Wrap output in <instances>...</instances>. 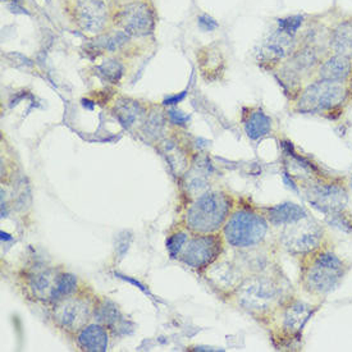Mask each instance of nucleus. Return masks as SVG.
I'll use <instances>...</instances> for the list:
<instances>
[{
	"label": "nucleus",
	"mask_w": 352,
	"mask_h": 352,
	"mask_svg": "<svg viewBox=\"0 0 352 352\" xmlns=\"http://www.w3.org/2000/svg\"><path fill=\"white\" fill-rule=\"evenodd\" d=\"M350 265L332 249L324 246L302 258V287L309 295L324 297L341 285Z\"/></svg>",
	"instance_id": "1"
},
{
	"label": "nucleus",
	"mask_w": 352,
	"mask_h": 352,
	"mask_svg": "<svg viewBox=\"0 0 352 352\" xmlns=\"http://www.w3.org/2000/svg\"><path fill=\"white\" fill-rule=\"evenodd\" d=\"M351 100L352 85L313 78L304 86L294 102V111L298 114L334 118V114L342 113Z\"/></svg>",
	"instance_id": "2"
},
{
	"label": "nucleus",
	"mask_w": 352,
	"mask_h": 352,
	"mask_svg": "<svg viewBox=\"0 0 352 352\" xmlns=\"http://www.w3.org/2000/svg\"><path fill=\"white\" fill-rule=\"evenodd\" d=\"M232 204L231 196L222 191L201 195L187 212L188 228L203 234L219 231L230 218Z\"/></svg>",
	"instance_id": "3"
},
{
	"label": "nucleus",
	"mask_w": 352,
	"mask_h": 352,
	"mask_svg": "<svg viewBox=\"0 0 352 352\" xmlns=\"http://www.w3.org/2000/svg\"><path fill=\"white\" fill-rule=\"evenodd\" d=\"M282 283L269 276H252L243 280L237 289L239 304L252 314H267L280 304L283 296Z\"/></svg>",
	"instance_id": "4"
},
{
	"label": "nucleus",
	"mask_w": 352,
	"mask_h": 352,
	"mask_svg": "<svg viewBox=\"0 0 352 352\" xmlns=\"http://www.w3.org/2000/svg\"><path fill=\"white\" fill-rule=\"evenodd\" d=\"M269 226L260 214L240 209L232 214L223 227L224 240L236 249H252L264 241Z\"/></svg>",
	"instance_id": "5"
},
{
	"label": "nucleus",
	"mask_w": 352,
	"mask_h": 352,
	"mask_svg": "<svg viewBox=\"0 0 352 352\" xmlns=\"http://www.w3.org/2000/svg\"><path fill=\"white\" fill-rule=\"evenodd\" d=\"M282 243L288 252L304 258L327 246V232L322 224L307 217L300 222L286 226L282 233Z\"/></svg>",
	"instance_id": "6"
},
{
	"label": "nucleus",
	"mask_w": 352,
	"mask_h": 352,
	"mask_svg": "<svg viewBox=\"0 0 352 352\" xmlns=\"http://www.w3.org/2000/svg\"><path fill=\"white\" fill-rule=\"evenodd\" d=\"M305 195L309 204L325 215L342 212L349 204V188L341 179L314 178Z\"/></svg>",
	"instance_id": "7"
},
{
	"label": "nucleus",
	"mask_w": 352,
	"mask_h": 352,
	"mask_svg": "<svg viewBox=\"0 0 352 352\" xmlns=\"http://www.w3.org/2000/svg\"><path fill=\"white\" fill-rule=\"evenodd\" d=\"M223 250L222 239L217 234H204L187 242L181 259L191 268L212 265Z\"/></svg>",
	"instance_id": "8"
},
{
	"label": "nucleus",
	"mask_w": 352,
	"mask_h": 352,
	"mask_svg": "<svg viewBox=\"0 0 352 352\" xmlns=\"http://www.w3.org/2000/svg\"><path fill=\"white\" fill-rule=\"evenodd\" d=\"M297 37L277 28L261 43L258 52V60L261 65H280L296 50L298 47Z\"/></svg>",
	"instance_id": "9"
},
{
	"label": "nucleus",
	"mask_w": 352,
	"mask_h": 352,
	"mask_svg": "<svg viewBox=\"0 0 352 352\" xmlns=\"http://www.w3.org/2000/svg\"><path fill=\"white\" fill-rule=\"evenodd\" d=\"M120 23L129 35L146 36L154 30V14L144 1L131 3L121 10Z\"/></svg>",
	"instance_id": "10"
},
{
	"label": "nucleus",
	"mask_w": 352,
	"mask_h": 352,
	"mask_svg": "<svg viewBox=\"0 0 352 352\" xmlns=\"http://www.w3.org/2000/svg\"><path fill=\"white\" fill-rule=\"evenodd\" d=\"M54 318L58 324L69 331H78L84 328L90 318L89 305L74 297H63L58 300L54 309Z\"/></svg>",
	"instance_id": "11"
},
{
	"label": "nucleus",
	"mask_w": 352,
	"mask_h": 352,
	"mask_svg": "<svg viewBox=\"0 0 352 352\" xmlns=\"http://www.w3.org/2000/svg\"><path fill=\"white\" fill-rule=\"evenodd\" d=\"M208 270V280L222 294H233L241 287L246 277L243 276L241 265L231 261H219L212 264Z\"/></svg>",
	"instance_id": "12"
},
{
	"label": "nucleus",
	"mask_w": 352,
	"mask_h": 352,
	"mask_svg": "<svg viewBox=\"0 0 352 352\" xmlns=\"http://www.w3.org/2000/svg\"><path fill=\"white\" fill-rule=\"evenodd\" d=\"M313 78L352 85V58L329 53L318 65Z\"/></svg>",
	"instance_id": "13"
},
{
	"label": "nucleus",
	"mask_w": 352,
	"mask_h": 352,
	"mask_svg": "<svg viewBox=\"0 0 352 352\" xmlns=\"http://www.w3.org/2000/svg\"><path fill=\"white\" fill-rule=\"evenodd\" d=\"M316 309V306L306 304L301 300H295L289 302L283 311V332L287 334V337L291 340H298L302 334L306 323L314 316Z\"/></svg>",
	"instance_id": "14"
},
{
	"label": "nucleus",
	"mask_w": 352,
	"mask_h": 352,
	"mask_svg": "<svg viewBox=\"0 0 352 352\" xmlns=\"http://www.w3.org/2000/svg\"><path fill=\"white\" fill-rule=\"evenodd\" d=\"M76 13L81 26L90 32L102 31L108 17L105 0H78Z\"/></svg>",
	"instance_id": "15"
},
{
	"label": "nucleus",
	"mask_w": 352,
	"mask_h": 352,
	"mask_svg": "<svg viewBox=\"0 0 352 352\" xmlns=\"http://www.w3.org/2000/svg\"><path fill=\"white\" fill-rule=\"evenodd\" d=\"M329 47L331 53L352 58V14L333 19Z\"/></svg>",
	"instance_id": "16"
},
{
	"label": "nucleus",
	"mask_w": 352,
	"mask_h": 352,
	"mask_svg": "<svg viewBox=\"0 0 352 352\" xmlns=\"http://www.w3.org/2000/svg\"><path fill=\"white\" fill-rule=\"evenodd\" d=\"M269 222L273 226H289L307 218V212L302 206L294 203H283L267 209Z\"/></svg>",
	"instance_id": "17"
},
{
	"label": "nucleus",
	"mask_w": 352,
	"mask_h": 352,
	"mask_svg": "<svg viewBox=\"0 0 352 352\" xmlns=\"http://www.w3.org/2000/svg\"><path fill=\"white\" fill-rule=\"evenodd\" d=\"M243 129L249 139H263L272 132V118L261 109H251L245 117Z\"/></svg>",
	"instance_id": "18"
},
{
	"label": "nucleus",
	"mask_w": 352,
	"mask_h": 352,
	"mask_svg": "<svg viewBox=\"0 0 352 352\" xmlns=\"http://www.w3.org/2000/svg\"><path fill=\"white\" fill-rule=\"evenodd\" d=\"M78 343L86 351H107L108 334L100 325H90L78 336Z\"/></svg>",
	"instance_id": "19"
},
{
	"label": "nucleus",
	"mask_w": 352,
	"mask_h": 352,
	"mask_svg": "<svg viewBox=\"0 0 352 352\" xmlns=\"http://www.w3.org/2000/svg\"><path fill=\"white\" fill-rule=\"evenodd\" d=\"M56 278L58 276L53 274L50 270H44L35 274L31 278V288L34 294L38 298L44 300H53L54 289H56Z\"/></svg>",
	"instance_id": "20"
},
{
	"label": "nucleus",
	"mask_w": 352,
	"mask_h": 352,
	"mask_svg": "<svg viewBox=\"0 0 352 352\" xmlns=\"http://www.w3.org/2000/svg\"><path fill=\"white\" fill-rule=\"evenodd\" d=\"M141 113H142V108L139 102H133L130 99L120 100L116 105V117L124 127L132 126L139 118Z\"/></svg>",
	"instance_id": "21"
},
{
	"label": "nucleus",
	"mask_w": 352,
	"mask_h": 352,
	"mask_svg": "<svg viewBox=\"0 0 352 352\" xmlns=\"http://www.w3.org/2000/svg\"><path fill=\"white\" fill-rule=\"evenodd\" d=\"M77 287V280L72 274H59L56 278V289L53 300H60L74 294Z\"/></svg>",
	"instance_id": "22"
},
{
	"label": "nucleus",
	"mask_w": 352,
	"mask_h": 352,
	"mask_svg": "<svg viewBox=\"0 0 352 352\" xmlns=\"http://www.w3.org/2000/svg\"><path fill=\"white\" fill-rule=\"evenodd\" d=\"M129 34L127 32H122L118 31L113 35H107V36L99 37V40L96 41V45L102 49V50H108V52H114L117 49L126 44L129 40Z\"/></svg>",
	"instance_id": "23"
},
{
	"label": "nucleus",
	"mask_w": 352,
	"mask_h": 352,
	"mask_svg": "<svg viewBox=\"0 0 352 352\" xmlns=\"http://www.w3.org/2000/svg\"><path fill=\"white\" fill-rule=\"evenodd\" d=\"M99 74L111 84H117L121 80L123 68L117 60H105L102 65L98 67Z\"/></svg>",
	"instance_id": "24"
},
{
	"label": "nucleus",
	"mask_w": 352,
	"mask_h": 352,
	"mask_svg": "<svg viewBox=\"0 0 352 352\" xmlns=\"http://www.w3.org/2000/svg\"><path fill=\"white\" fill-rule=\"evenodd\" d=\"M305 22L306 19L304 16H289L286 19H278V28L287 32L289 35L298 36L300 30L304 28Z\"/></svg>",
	"instance_id": "25"
},
{
	"label": "nucleus",
	"mask_w": 352,
	"mask_h": 352,
	"mask_svg": "<svg viewBox=\"0 0 352 352\" xmlns=\"http://www.w3.org/2000/svg\"><path fill=\"white\" fill-rule=\"evenodd\" d=\"M327 218L334 227L343 230V231H352V215L347 213L346 209L342 212H338V213L327 215Z\"/></svg>",
	"instance_id": "26"
},
{
	"label": "nucleus",
	"mask_w": 352,
	"mask_h": 352,
	"mask_svg": "<svg viewBox=\"0 0 352 352\" xmlns=\"http://www.w3.org/2000/svg\"><path fill=\"white\" fill-rule=\"evenodd\" d=\"M99 320L102 322L104 324L111 325L117 323V320H120V313L114 306H102L100 307V311L98 313Z\"/></svg>",
	"instance_id": "27"
},
{
	"label": "nucleus",
	"mask_w": 352,
	"mask_h": 352,
	"mask_svg": "<svg viewBox=\"0 0 352 352\" xmlns=\"http://www.w3.org/2000/svg\"><path fill=\"white\" fill-rule=\"evenodd\" d=\"M186 242L185 233H176L167 241V248L172 258H176Z\"/></svg>",
	"instance_id": "28"
},
{
	"label": "nucleus",
	"mask_w": 352,
	"mask_h": 352,
	"mask_svg": "<svg viewBox=\"0 0 352 352\" xmlns=\"http://www.w3.org/2000/svg\"><path fill=\"white\" fill-rule=\"evenodd\" d=\"M197 23H199V28H201L203 31H209V32L219 28V23L213 17H210L208 14H201L197 19Z\"/></svg>",
	"instance_id": "29"
},
{
	"label": "nucleus",
	"mask_w": 352,
	"mask_h": 352,
	"mask_svg": "<svg viewBox=\"0 0 352 352\" xmlns=\"http://www.w3.org/2000/svg\"><path fill=\"white\" fill-rule=\"evenodd\" d=\"M168 114H169L170 121L173 122V123H176V124L184 126L187 122L190 121V117H188L187 114H185L184 111L172 109V111H168Z\"/></svg>",
	"instance_id": "30"
},
{
	"label": "nucleus",
	"mask_w": 352,
	"mask_h": 352,
	"mask_svg": "<svg viewBox=\"0 0 352 352\" xmlns=\"http://www.w3.org/2000/svg\"><path fill=\"white\" fill-rule=\"evenodd\" d=\"M186 96V91H184V93L179 94V95H175V96H170V98H168V99H166L164 100V104L166 105H172V104H177V102H181V100H184V98Z\"/></svg>",
	"instance_id": "31"
},
{
	"label": "nucleus",
	"mask_w": 352,
	"mask_h": 352,
	"mask_svg": "<svg viewBox=\"0 0 352 352\" xmlns=\"http://www.w3.org/2000/svg\"><path fill=\"white\" fill-rule=\"evenodd\" d=\"M351 187H352V179H351Z\"/></svg>",
	"instance_id": "32"
}]
</instances>
